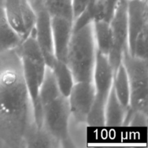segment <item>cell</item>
Segmentation results:
<instances>
[{
  "instance_id": "1",
  "label": "cell",
  "mask_w": 148,
  "mask_h": 148,
  "mask_svg": "<svg viewBox=\"0 0 148 148\" xmlns=\"http://www.w3.org/2000/svg\"><path fill=\"white\" fill-rule=\"evenodd\" d=\"M33 120L20 60L0 71V135L12 142L25 137Z\"/></svg>"
},
{
  "instance_id": "2",
  "label": "cell",
  "mask_w": 148,
  "mask_h": 148,
  "mask_svg": "<svg viewBox=\"0 0 148 148\" xmlns=\"http://www.w3.org/2000/svg\"><path fill=\"white\" fill-rule=\"evenodd\" d=\"M17 49L23 79L33 107L35 127L37 130H41L42 110L39 103V91L47 65L36 40L33 30L30 36L21 42Z\"/></svg>"
},
{
  "instance_id": "3",
  "label": "cell",
  "mask_w": 148,
  "mask_h": 148,
  "mask_svg": "<svg viewBox=\"0 0 148 148\" xmlns=\"http://www.w3.org/2000/svg\"><path fill=\"white\" fill-rule=\"evenodd\" d=\"M97 56L92 23L72 31L66 63L75 82H92Z\"/></svg>"
},
{
  "instance_id": "4",
  "label": "cell",
  "mask_w": 148,
  "mask_h": 148,
  "mask_svg": "<svg viewBox=\"0 0 148 148\" xmlns=\"http://www.w3.org/2000/svg\"><path fill=\"white\" fill-rule=\"evenodd\" d=\"M147 61L132 56L129 52L128 47L124 50L121 59L130 82V108L145 114L148 111Z\"/></svg>"
},
{
  "instance_id": "5",
  "label": "cell",
  "mask_w": 148,
  "mask_h": 148,
  "mask_svg": "<svg viewBox=\"0 0 148 148\" xmlns=\"http://www.w3.org/2000/svg\"><path fill=\"white\" fill-rule=\"evenodd\" d=\"M128 50L132 56L147 59L148 1L127 0Z\"/></svg>"
},
{
  "instance_id": "6",
  "label": "cell",
  "mask_w": 148,
  "mask_h": 148,
  "mask_svg": "<svg viewBox=\"0 0 148 148\" xmlns=\"http://www.w3.org/2000/svg\"><path fill=\"white\" fill-rule=\"evenodd\" d=\"M41 109V130L56 141L61 143L67 142L71 116L67 97L60 95L42 106Z\"/></svg>"
},
{
  "instance_id": "7",
  "label": "cell",
  "mask_w": 148,
  "mask_h": 148,
  "mask_svg": "<svg viewBox=\"0 0 148 148\" xmlns=\"http://www.w3.org/2000/svg\"><path fill=\"white\" fill-rule=\"evenodd\" d=\"M109 24L111 49L108 58L115 73L121 63L123 53L128 47L127 0H119Z\"/></svg>"
},
{
  "instance_id": "8",
  "label": "cell",
  "mask_w": 148,
  "mask_h": 148,
  "mask_svg": "<svg viewBox=\"0 0 148 148\" xmlns=\"http://www.w3.org/2000/svg\"><path fill=\"white\" fill-rule=\"evenodd\" d=\"M2 7L7 21L23 41L34 28L36 14L31 4L28 0H4Z\"/></svg>"
},
{
  "instance_id": "9",
  "label": "cell",
  "mask_w": 148,
  "mask_h": 148,
  "mask_svg": "<svg viewBox=\"0 0 148 148\" xmlns=\"http://www.w3.org/2000/svg\"><path fill=\"white\" fill-rule=\"evenodd\" d=\"M36 14L33 33L44 56L46 65L50 67L56 58L53 49L51 29V16L39 0L30 2Z\"/></svg>"
},
{
  "instance_id": "10",
  "label": "cell",
  "mask_w": 148,
  "mask_h": 148,
  "mask_svg": "<svg viewBox=\"0 0 148 148\" xmlns=\"http://www.w3.org/2000/svg\"><path fill=\"white\" fill-rule=\"evenodd\" d=\"M95 96V90L92 81L75 82L68 101L71 115L78 122H85Z\"/></svg>"
},
{
  "instance_id": "11",
  "label": "cell",
  "mask_w": 148,
  "mask_h": 148,
  "mask_svg": "<svg viewBox=\"0 0 148 148\" xmlns=\"http://www.w3.org/2000/svg\"><path fill=\"white\" fill-rule=\"evenodd\" d=\"M114 72L107 56L97 52L92 82L95 90L94 101L106 105L113 86Z\"/></svg>"
},
{
  "instance_id": "12",
  "label": "cell",
  "mask_w": 148,
  "mask_h": 148,
  "mask_svg": "<svg viewBox=\"0 0 148 148\" xmlns=\"http://www.w3.org/2000/svg\"><path fill=\"white\" fill-rule=\"evenodd\" d=\"M74 21L57 16L51 17L53 49L56 59L66 62L68 47L73 31Z\"/></svg>"
},
{
  "instance_id": "13",
  "label": "cell",
  "mask_w": 148,
  "mask_h": 148,
  "mask_svg": "<svg viewBox=\"0 0 148 148\" xmlns=\"http://www.w3.org/2000/svg\"><path fill=\"white\" fill-rule=\"evenodd\" d=\"M128 108L124 107L117 98L114 89L111 88L105 107L106 126L120 127L124 125Z\"/></svg>"
},
{
  "instance_id": "14",
  "label": "cell",
  "mask_w": 148,
  "mask_h": 148,
  "mask_svg": "<svg viewBox=\"0 0 148 148\" xmlns=\"http://www.w3.org/2000/svg\"><path fill=\"white\" fill-rule=\"evenodd\" d=\"M22 39L7 21L2 5L0 6V53L17 49Z\"/></svg>"
},
{
  "instance_id": "15",
  "label": "cell",
  "mask_w": 148,
  "mask_h": 148,
  "mask_svg": "<svg viewBox=\"0 0 148 148\" xmlns=\"http://www.w3.org/2000/svg\"><path fill=\"white\" fill-rule=\"evenodd\" d=\"M61 93L65 97L69 96L75 84L73 75L67 64L56 59L50 66Z\"/></svg>"
},
{
  "instance_id": "16",
  "label": "cell",
  "mask_w": 148,
  "mask_h": 148,
  "mask_svg": "<svg viewBox=\"0 0 148 148\" xmlns=\"http://www.w3.org/2000/svg\"><path fill=\"white\" fill-rule=\"evenodd\" d=\"M113 89L117 98L126 108L130 107V86L127 72L122 63L114 73Z\"/></svg>"
},
{
  "instance_id": "17",
  "label": "cell",
  "mask_w": 148,
  "mask_h": 148,
  "mask_svg": "<svg viewBox=\"0 0 148 148\" xmlns=\"http://www.w3.org/2000/svg\"><path fill=\"white\" fill-rule=\"evenodd\" d=\"M94 38L97 52L108 56L111 49V30L109 22L98 20L92 22Z\"/></svg>"
},
{
  "instance_id": "18",
  "label": "cell",
  "mask_w": 148,
  "mask_h": 148,
  "mask_svg": "<svg viewBox=\"0 0 148 148\" xmlns=\"http://www.w3.org/2000/svg\"><path fill=\"white\" fill-rule=\"evenodd\" d=\"M62 95L59 91L51 69L47 66L45 76L39 91V103L40 107ZM42 110V109H41Z\"/></svg>"
},
{
  "instance_id": "19",
  "label": "cell",
  "mask_w": 148,
  "mask_h": 148,
  "mask_svg": "<svg viewBox=\"0 0 148 148\" xmlns=\"http://www.w3.org/2000/svg\"><path fill=\"white\" fill-rule=\"evenodd\" d=\"M43 4L51 17L57 16L74 21L72 0H51Z\"/></svg>"
},
{
  "instance_id": "20",
  "label": "cell",
  "mask_w": 148,
  "mask_h": 148,
  "mask_svg": "<svg viewBox=\"0 0 148 148\" xmlns=\"http://www.w3.org/2000/svg\"><path fill=\"white\" fill-rule=\"evenodd\" d=\"M88 6V0H72L74 20L77 18L85 10Z\"/></svg>"
},
{
  "instance_id": "21",
  "label": "cell",
  "mask_w": 148,
  "mask_h": 148,
  "mask_svg": "<svg viewBox=\"0 0 148 148\" xmlns=\"http://www.w3.org/2000/svg\"><path fill=\"white\" fill-rule=\"evenodd\" d=\"M119 0H106V20L108 22L110 21L111 17L113 15L115 7L118 3Z\"/></svg>"
},
{
  "instance_id": "22",
  "label": "cell",
  "mask_w": 148,
  "mask_h": 148,
  "mask_svg": "<svg viewBox=\"0 0 148 148\" xmlns=\"http://www.w3.org/2000/svg\"><path fill=\"white\" fill-rule=\"evenodd\" d=\"M100 1H101V0H88V6H87L86 8L92 7V6H93L94 4H96L97 2Z\"/></svg>"
},
{
  "instance_id": "23",
  "label": "cell",
  "mask_w": 148,
  "mask_h": 148,
  "mask_svg": "<svg viewBox=\"0 0 148 148\" xmlns=\"http://www.w3.org/2000/svg\"><path fill=\"white\" fill-rule=\"evenodd\" d=\"M3 1H4V0H0V6H1V5H2Z\"/></svg>"
},
{
  "instance_id": "24",
  "label": "cell",
  "mask_w": 148,
  "mask_h": 148,
  "mask_svg": "<svg viewBox=\"0 0 148 148\" xmlns=\"http://www.w3.org/2000/svg\"><path fill=\"white\" fill-rule=\"evenodd\" d=\"M145 1H147V0H145Z\"/></svg>"
}]
</instances>
